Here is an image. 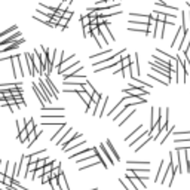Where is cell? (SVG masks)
Segmentation results:
<instances>
[{"label": "cell", "mask_w": 190, "mask_h": 190, "mask_svg": "<svg viewBox=\"0 0 190 190\" xmlns=\"http://www.w3.org/2000/svg\"><path fill=\"white\" fill-rule=\"evenodd\" d=\"M91 190H98V189H91Z\"/></svg>", "instance_id": "d590c367"}, {"label": "cell", "mask_w": 190, "mask_h": 190, "mask_svg": "<svg viewBox=\"0 0 190 190\" xmlns=\"http://www.w3.org/2000/svg\"><path fill=\"white\" fill-rule=\"evenodd\" d=\"M94 153H95V155L99 158V160H101V163L104 165V168H108L107 165H110V162H108V159L104 156V153H103V151H101L99 149H95V147H94Z\"/></svg>", "instance_id": "7c38bea8"}, {"label": "cell", "mask_w": 190, "mask_h": 190, "mask_svg": "<svg viewBox=\"0 0 190 190\" xmlns=\"http://www.w3.org/2000/svg\"><path fill=\"white\" fill-rule=\"evenodd\" d=\"M12 31H18V28H17V25H12L10 28H8V30H5L3 33H2V36L5 37V36H8L9 33H12Z\"/></svg>", "instance_id": "83f0119b"}, {"label": "cell", "mask_w": 190, "mask_h": 190, "mask_svg": "<svg viewBox=\"0 0 190 190\" xmlns=\"http://www.w3.org/2000/svg\"><path fill=\"white\" fill-rule=\"evenodd\" d=\"M168 172V165H167V160H162L160 162V168H159V172H158V178H155V181H160L165 178V175Z\"/></svg>", "instance_id": "8992f818"}, {"label": "cell", "mask_w": 190, "mask_h": 190, "mask_svg": "<svg viewBox=\"0 0 190 190\" xmlns=\"http://www.w3.org/2000/svg\"><path fill=\"white\" fill-rule=\"evenodd\" d=\"M99 31H101V36H103V40H104L106 45L108 43V40L115 42V36L108 30V25H99Z\"/></svg>", "instance_id": "7a4b0ae2"}, {"label": "cell", "mask_w": 190, "mask_h": 190, "mask_svg": "<svg viewBox=\"0 0 190 190\" xmlns=\"http://www.w3.org/2000/svg\"><path fill=\"white\" fill-rule=\"evenodd\" d=\"M172 131H174V126H171V128H168V125L163 126L162 131H160V134H159V137L156 138V140H159V144H163V143H165L167 138H168V135H169Z\"/></svg>", "instance_id": "277c9868"}, {"label": "cell", "mask_w": 190, "mask_h": 190, "mask_svg": "<svg viewBox=\"0 0 190 190\" xmlns=\"http://www.w3.org/2000/svg\"><path fill=\"white\" fill-rule=\"evenodd\" d=\"M128 165H129V167H132V165H137V167H147V165H150V162H134V160H129Z\"/></svg>", "instance_id": "603a6c76"}, {"label": "cell", "mask_w": 190, "mask_h": 190, "mask_svg": "<svg viewBox=\"0 0 190 190\" xmlns=\"http://www.w3.org/2000/svg\"><path fill=\"white\" fill-rule=\"evenodd\" d=\"M190 48V28L189 30H186V34H184V39H183V42H181V45H180V50H187Z\"/></svg>", "instance_id": "ba28073f"}, {"label": "cell", "mask_w": 190, "mask_h": 190, "mask_svg": "<svg viewBox=\"0 0 190 190\" xmlns=\"http://www.w3.org/2000/svg\"><path fill=\"white\" fill-rule=\"evenodd\" d=\"M174 143H190V137L189 138H178V140H175Z\"/></svg>", "instance_id": "d6a6232c"}, {"label": "cell", "mask_w": 190, "mask_h": 190, "mask_svg": "<svg viewBox=\"0 0 190 190\" xmlns=\"http://www.w3.org/2000/svg\"><path fill=\"white\" fill-rule=\"evenodd\" d=\"M107 101H108V97H103V98H101V101L98 103V108H99L98 116H99V117L104 115V108L107 107Z\"/></svg>", "instance_id": "5bb4252c"}, {"label": "cell", "mask_w": 190, "mask_h": 190, "mask_svg": "<svg viewBox=\"0 0 190 190\" xmlns=\"http://www.w3.org/2000/svg\"><path fill=\"white\" fill-rule=\"evenodd\" d=\"M43 169H45V172H52L54 171V165H52V163H46Z\"/></svg>", "instance_id": "4dcf8cb0"}, {"label": "cell", "mask_w": 190, "mask_h": 190, "mask_svg": "<svg viewBox=\"0 0 190 190\" xmlns=\"http://www.w3.org/2000/svg\"><path fill=\"white\" fill-rule=\"evenodd\" d=\"M28 137H30L28 131L24 128V129L19 132V135H18V140H19V143H24V141H27V140H28Z\"/></svg>", "instance_id": "d6986e66"}, {"label": "cell", "mask_w": 190, "mask_h": 190, "mask_svg": "<svg viewBox=\"0 0 190 190\" xmlns=\"http://www.w3.org/2000/svg\"><path fill=\"white\" fill-rule=\"evenodd\" d=\"M167 27V22L165 21H159L158 22V27H156V33L153 37H160V39H163V30H165Z\"/></svg>", "instance_id": "4fadbf2b"}, {"label": "cell", "mask_w": 190, "mask_h": 190, "mask_svg": "<svg viewBox=\"0 0 190 190\" xmlns=\"http://www.w3.org/2000/svg\"><path fill=\"white\" fill-rule=\"evenodd\" d=\"M106 146H107L108 151H110V153H111V156H113V158L116 159V162H119V160H120V156L117 155V151L115 150V147H113V144H111V141H110V140H107V141H106Z\"/></svg>", "instance_id": "9a60e30c"}, {"label": "cell", "mask_w": 190, "mask_h": 190, "mask_svg": "<svg viewBox=\"0 0 190 190\" xmlns=\"http://www.w3.org/2000/svg\"><path fill=\"white\" fill-rule=\"evenodd\" d=\"M52 165H54V168H59V167H61V163H59L58 160H54V162H52Z\"/></svg>", "instance_id": "836d02e7"}, {"label": "cell", "mask_w": 190, "mask_h": 190, "mask_svg": "<svg viewBox=\"0 0 190 190\" xmlns=\"http://www.w3.org/2000/svg\"><path fill=\"white\" fill-rule=\"evenodd\" d=\"M85 143V140H80V138H79V140L77 141H73V143H70L66 149H64V151H70V150H73V149H76V147H79V146H82Z\"/></svg>", "instance_id": "ac0fdd59"}, {"label": "cell", "mask_w": 190, "mask_h": 190, "mask_svg": "<svg viewBox=\"0 0 190 190\" xmlns=\"http://www.w3.org/2000/svg\"><path fill=\"white\" fill-rule=\"evenodd\" d=\"M85 89H86V92H89L91 95H94V94H95V89H94L92 85H91L89 82H88V80L85 82Z\"/></svg>", "instance_id": "cb8c5ba5"}, {"label": "cell", "mask_w": 190, "mask_h": 190, "mask_svg": "<svg viewBox=\"0 0 190 190\" xmlns=\"http://www.w3.org/2000/svg\"><path fill=\"white\" fill-rule=\"evenodd\" d=\"M46 163H48V162H46V159H39V160L36 162V167H37V168H45Z\"/></svg>", "instance_id": "f546056e"}, {"label": "cell", "mask_w": 190, "mask_h": 190, "mask_svg": "<svg viewBox=\"0 0 190 190\" xmlns=\"http://www.w3.org/2000/svg\"><path fill=\"white\" fill-rule=\"evenodd\" d=\"M99 150H101V151H103V153H104V156H106V158L108 159V162H110V165H115V162H116V159H115V158H113V156H111V153H110V151H108V149H107V146H106V143L99 146Z\"/></svg>", "instance_id": "30bf717a"}, {"label": "cell", "mask_w": 190, "mask_h": 190, "mask_svg": "<svg viewBox=\"0 0 190 190\" xmlns=\"http://www.w3.org/2000/svg\"><path fill=\"white\" fill-rule=\"evenodd\" d=\"M57 186H58L59 189H62V190H70L68 183H67V178L64 177V174L59 175V177H57Z\"/></svg>", "instance_id": "8fae6325"}, {"label": "cell", "mask_w": 190, "mask_h": 190, "mask_svg": "<svg viewBox=\"0 0 190 190\" xmlns=\"http://www.w3.org/2000/svg\"><path fill=\"white\" fill-rule=\"evenodd\" d=\"M0 106L6 107V106H8V99H2V101H0Z\"/></svg>", "instance_id": "e575fe53"}, {"label": "cell", "mask_w": 190, "mask_h": 190, "mask_svg": "<svg viewBox=\"0 0 190 190\" xmlns=\"http://www.w3.org/2000/svg\"><path fill=\"white\" fill-rule=\"evenodd\" d=\"M24 42H25L24 39H19V40H17V42H14V43H9V45L3 46V48H2V55H5V54L8 52V50H14V49H18V46H21Z\"/></svg>", "instance_id": "52a82bcc"}, {"label": "cell", "mask_w": 190, "mask_h": 190, "mask_svg": "<svg viewBox=\"0 0 190 190\" xmlns=\"http://www.w3.org/2000/svg\"><path fill=\"white\" fill-rule=\"evenodd\" d=\"M80 21H82V25L85 27V25H89L92 19H91L89 17H80Z\"/></svg>", "instance_id": "f1b7e54d"}, {"label": "cell", "mask_w": 190, "mask_h": 190, "mask_svg": "<svg viewBox=\"0 0 190 190\" xmlns=\"http://www.w3.org/2000/svg\"><path fill=\"white\" fill-rule=\"evenodd\" d=\"M52 180H54L52 172H45V174H43V177H42V183H43V184H48V183H50Z\"/></svg>", "instance_id": "ffe728a7"}, {"label": "cell", "mask_w": 190, "mask_h": 190, "mask_svg": "<svg viewBox=\"0 0 190 190\" xmlns=\"http://www.w3.org/2000/svg\"><path fill=\"white\" fill-rule=\"evenodd\" d=\"M134 113H135V108H132V110H131V111L128 113V115H126V116H125V119H122V120L119 122V126H122V125H123V123H125L126 120H128V119H129V117H131V116L134 115Z\"/></svg>", "instance_id": "4316f807"}, {"label": "cell", "mask_w": 190, "mask_h": 190, "mask_svg": "<svg viewBox=\"0 0 190 190\" xmlns=\"http://www.w3.org/2000/svg\"><path fill=\"white\" fill-rule=\"evenodd\" d=\"M19 37H21V31H15L14 34H12V37H8V39H3V40H2L0 48H3V46H6V45H9V43H14L17 39H19Z\"/></svg>", "instance_id": "9c48e42d"}, {"label": "cell", "mask_w": 190, "mask_h": 190, "mask_svg": "<svg viewBox=\"0 0 190 190\" xmlns=\"http://www.w3.org/2000/svg\"><path fill=\"white\" fill-rule=\"evenodd\" d=\"M34 128H36V123H34V120H28L27 126H25V129L28 131V134H33V132H34Z\"/></svg>", "instance_id": "7402d4cb"}, {"label": "cell", "mask_w": 190, "mask_h": 190, "mask_svg": "<svg viewBox=\"0 0 190 190\" xmlns=\"http://www.w3.org/2000/svg\"><path fill=\"white\" fill-rule=\"evenodd\" d=\"M110 54H113V49H110V48H108V49L106 50V52H101L99 55H92L91 58H92V59H95V58H104V59H107ZM104 59H98V61H104Z\"/></svg>", "instance_id": "e0dca14e"}, {"label": "cell", "mask_w": 190, "mask_h": 190, "mask_svg": "<svg viewBox=\"0 0 190 190\" xmlns=\"http://www.w3.org/2000/svg\"><path fill=\"white\" fill-rule=\"evenodd\" d=\"M82 135L80 134H77V132H73V128H70V131L67 132V137L64 138V140H62V141H58V143H55L57 146H62V149H66L70 143H73L74 140H79V138H80Z\"/></svg>", "instance_id": "6da1fadb"}, {"label": "cell", "mask_w": 190, "mask_h": 190, "mask_svg": "<svg viewBox=\"0 0 190 190\" xmlns=\"http://www.w3.org/2000/svg\"><path fill=\"white\" fill-rule=\"evenodd\" d=\"M24 58H25V61H27V66H28V73H30V76H36V66H34V59H33V54H27L25 52L24 54Z\"/></svg>", "instance_id": "5b68a950"}, {"label": "cell", "mask_w": 190, "mask_h": 190, "mask_svg": "<svg viewBox=\"0 0 190 190\" xmlns=\"http://www.w3.org/2000/svg\"><path fill=\"white\" fill-rule=\"evenodd\" d=\"M131 22H146L149 24L150 21V15H143V14H138V12H131Z\"/></svg>", "instance_id": "3957f363"}, {"label": "cell", "mask_w": 190, "mask_h": 190, "mask_svg": "<svg viewBox=\"0 0 190 190\" xmlns=\"http://www.w3.org/2000/svg\"><path fill=\"white\" fill-rule=\"evenodd\" d=\"M132 62H134V59H131V55H126V57L122 58V66L123 67H129Z\"/></svg>", "instance_id": "44dd1931"}, {"label": "cell", "mask_w": 190, "mask_h": 190, "mask_svg": "<svg viewBox=\"0 0 190 190\" xmlns=\"http://www.w3.org/2000/svg\"><path fill=\"white\" fill-rule=\"evenodd\" d=\"M45 82H46V85H48V86L50 88V91L54 92V95H55V99H57V98H58V89H57V88L54 86L52 80L49 79V76H48V74H45Z\"/></svg>", "instance_id": "2e32d148"}, {"label": "cell", "mask_w": 190, "mask_h": 190, "mask_svg": "<svg viewBox=\"0 0 190 190\" xmlns=\"http://www.w3.org/2000/svg\"><path fill=\"white\" fill-rule=\"evenodd\" d=\"M141 129H143V125H140V126H137V128H135V131H131V134H129L128 137H126V138H125V140H126V141H129V140H131V137H132V135H135V134H137L138 131H141Z\"/></svg>", "instance_id": "484cf974"}, {"label": "cell", "mask_w": 190, "mask_h": 190, "mask_svg": "<svg viewBox=\"0 0 190 190\" xmlns=\"http://www.w3.org/2000/svg\"><path fill=\"white\" fill-rule=\"evenodd\" d=\"M83 34H85V37L92 36V28H91V25H85V27H83Z\"/></svg>", "instance_id": "d4e9b609"}, {"label": "cell", "mask_w": 190, "mask_h": 190, "mask_svg": "<svg viewBox=\"0 0 190 190\" xmlns=\"http://www.w3.org/2000/svg\"><path fill=\"white\" fill-rule=\"evenodd\" d=\"M62 18H67V19H71V18H73V12L67 9V10H66V14H64V17H62Z\"/></svg>", "instance_id": "1f68e13d"}]
</instances>
